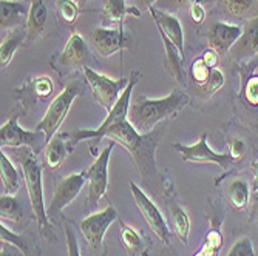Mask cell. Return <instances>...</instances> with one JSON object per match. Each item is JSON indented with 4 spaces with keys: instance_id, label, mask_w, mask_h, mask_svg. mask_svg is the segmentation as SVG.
<instances>
[{
    "instance_id": "4316f807",
    "label": "cell",
    "mask_w": 258,
    "mask_h": 256,
    "mask_svg": "<svg viewBox=\"0 0 258 256\" xmlns=\"http://www.w3.org/2000/svg\"><path fill=\"white\" fill-rule=\"evenodd\" d=\"M221 245H223V235L220 230V222H214L212 219V227L207 231L201 250L195 256H218Z\"/></svg>"
},
{
    "instance_id": "f546056e",
    "label": "cell",
    "mask_w": 258,
    "mask_h": 256,
    "mask_svg": "<svg viewBox=\"0 0 258 256\" xmlns=\"http://www.w3.org/2000/svg\"><path fill=\"white\" fill-rule=\"evenodd\" d=\"M22 207L20 202L16 196L13 195H5L2 193V198H0V216H2V221H19L22 218Z\"/></svg>"
},
{
    "instance_id": "30bf717a",
    "label": "cell",
    "mask_w": 258,
    "mask_h": 256,
    "mask_svg": "<svg viewBox=\"0 0 258 256\" xmlns=\"http://www.w3.org/2000/svg\"><path fill=\"white\" fill-rule=\"evenodd\" d=\"M116 219H118V212H116V208L110 204L102 212L93 213L81 221L79 228L91 248H95V250L101 248L108 227Z\"/></svg>"
},
{
    "instance_id": "b9f144b4",
    "label": "cell",
    "mask_w": 258,
    "mask_h": 256,
    "mask_svg": "<svg viewBox=\"0 0 258 256\" xmlns=\"http://www.w3.org/2000/svg\"><path fill=\"white\" fill-rule=\"evenodd\" d=\"M17 251H20V250L13 244L2 242V245H0V256H16Z\"/></svg>"
},
{
    "instance_id": "d6a6232c",
    "label": "cell",
    "mask_w": 258,
    "mask_h": 256,
    "mask_svg": "<svg viewBox=\"0 0 258 256\" xmlns=\"http://www.w3.org/2000/svg\"><path fill=\"white\" fill-rule=\"evenodd\" d=\"M0 239H2V242H8V244L16 245L20 250V253L28 254V242H27V239L23 236H20V235L13 233V231L4 224V221H2V224H0Z\"/></svg>"
},
{
    "instance_id": "60d3db41",
    "label": "cell",
    "mask_w": 258,
    "mask_h": 256,
    "mask_svg": "<svg viewBox=\"0 0 258 256\" xmlns=\"http://www.w3.org/2000/svg\"><path fill=\"white\" fill-rule=\"evenodd\" d=\"M218 53L215 51V50H212V48H209L204 54H203V60L210 66V68H215L217 66V63H218Z\"/></svg>"
},
{
    "instance_id": "7bdbcfd3",
    "label": "cell",
    "mask_w": 258,
    "mask_h": 256,
    "mask_svg": "<svg viewBox=\"0 0 258 256\" xmlns=\"http://www.w3.org/2000/svg\"><path fill=\"white\" fill-rule=\"evenodd\" d=\"M250 170H252V173H253L252 190H253V192H258V160H253V162H252Z\"/></svg>"
},
{
    "instance_id": "5bb4252c",
    "label": "cell",
    "mask_w": 258,
    "mask_h": 256,
    "mask_svg": "<svg viewBox=\"0 0 258 256\" xmlns=\"http://www.w3.org/2000/svg\"><path fill=\"white\" fill-rule=\"evenodd\" d=\"M241 33H243V28L237 25H230V23H224V22L210 23L209 31H207L210 48L215 50L218 54L229 53L232 46L240 39Z\"/></svg>"
},
{
    "instance_id": "4dcf8cb0",
    "label": "cell",
    "mask_w": 258,
    "mask_h": 256,
    "mask_svg": "<svg viewBox=\"0 0 258 256\" xmlns=\"http://www.w3.org/2000/svg\"><path fill=\"white\" fill-rule=\"evenodd\" d=\"M57 14L65 23L76 22L79 16V5L76 0H57L56 2Z\"/></svg>"
},
{
    "instance_id": "74e56055",
    "label": "cell",
    "mask_w": 258,
    "mask_h": 256,
    "mask_svg": "<svg viewBox=\"0 0 258 256\" xmlns=\"http://www.w3.org/2000/svg\"><path fill=\"white\" fill-rule=\"evenodd\" d=\"M63 230H65V238H67L68 256H81V251H79V242H78V238H76V233H75L73 227L70 225V224H65Z\"/></svg>"
},
{
    "instance_id": "e0dca14e",
    "label": "cell",
    "mask_w": 258,
    "mask_h": 256,
    "mask_svg": "<svg viewBox=\"0 0 258 256\" xmlns=\"http://www.w3.org/2000/svg\"><path fill=\"white\" fill-rule=\"evenodd\" d=\"M46 20H48V10L43 0H33L30 10H28V17H27V42H34L45 30Z\"/></svg>"
},
{
    "instance_id": "277c9868",
    "label": "cell",
    "mask_w": 258,
    "mask_h": 256,
    "mask_svg": "<svg viewBox=\"0 0 258 256\" xmlns=\"http://www.w3.org/2000/svg\"><path fill=\"white\" fill-rule=\"evenodd\" d=\"M81 93H82V85L79 82H76V80L70 82L53 99L48 110L45 111L43 118L36 125V131L43 133L46 144H48L51 139L57 134V130L60 128L62 122L65 121L67 114H68L70 108H72L75 99L78 96H81Z\"/></svg>"
},
{
    "instance_id": "bcb514c9",
    "label": "cell",
    "mask_w": 258,
    "mask_h": 256,
    "mask_svg": "<svg viewBox=\"0 0 258 256\" xmlns=\"http://www.w3.org/2000/svg\"><path fill=\"white\" fill-rule=\"evenodd\" d=\"M155 2H156V0H143V4H144V5H146L147 8H150V7H152V5H153Z\"/></svg>"
},
{
    "instance_id": "8d00e7d4",
    "label": "cell",
    "mask_w": 258,
    "mask_h": 256,
    "mask_svg": "<svg viewBox=\"0 0 258 256\" xmlns=\"http://www.w3.org/2000/svg\"><path fill=\"white\" fill-rule=\"evenodd\" d=\"M223 4L232 16L240 17V16H244L250 10L253 0H223Z\"/></svg>"
},
{
    "instance_id": "7402d4cb",
    "label": "cell",
    "mask_w": 258,
    "mask_h": 256,
    "mask_svg": "<svg viewBox=\"0 0 258 256\" xmlns=\"http://www.w3.org/2000/svg\"><path fill=\"white\" fill-rule=\"evenodd\" d=\"M119 225H121V244L125 248V251L130 256H149L147 247L138 231L122 221H119Z\"/></svg>"
},
{
    "instance_id": "2e32d148",
    "label": "cell",
    "mask_w": 258,
    "mask_h": 256,
    "mask_svg": "<svg viewBox=\"0 0 258 256\" xmlns=\"http://www.w3.org/2000/svg\"><path fill=\"white\" fill-rule=\"evenodd\" d=\"M155 23H156V28L159 33H164L166 34L178 48L181 53H184V31H182V27H181V22L178 20V17L166 13V11H161V10H156L153 7L149 8Z\"/></svg>"
},
{
    "instance_id": "5b68a950",
    "label": "cell",
    "mask_w": 258,
    "mask_h": 256,
    "mask_svg": "<svg viewBox=\"0 0 258 256\" xmlns=\"http://www.w3.org/2000/svg\"><path fill=\"white\" fill-rule=\"evenodd\" d=\"M141 79V73L138 71H132L130 77H128V85L125 87V90L122 91L121 98L118 99V102L114 104V107L111 108V111L107 114L105 121L102 122V125L96 130H75L72 133H68L70 137V148H73L75 144L81 142V141H87V139H101V133L108 128L110 125L124 121L128 118V110H130V104H132V91L136 87V83Z\"/></svg>"
},
{
    "instance_id": "7dc6e473",
    "label": "cell",
    "mask_w": 258,
    "mask_h": 256,
    "mask_svg": "<svg viewBox=\"0 0 258 256\" xmlns=\"http://www.w3.org/2000/svg\"><path fill=\"white\" fill-rule=\"evenodd\" d=\"M78 4H85V2H88V0H76Z\"/></svg>"
},
{
    "instance_id": "d590c367",
    "label": "cell",
    "mask_w": 258,
    "mask_h": 256,
    "mask_svg": "<svg viewBox=\"0 0 258 256\" xmlns=\"http://www.w3.org/2000/svg\"><path fill=\"white\" fill-rule=\"evenodd\" d=\"M33 87V93L36 95V98H40V99H45L48 98L51 93H53V82L48 76H40V77H36L31 83Z\"/></svg>"
},
{
    "instance_id": "603a6c76",
    "label": "cell",
    "mask_w": 258,
    "mask_h": 256,
    "mask_svg": "<svg viewBox=\"0 0 258 256\" xmlns=\"http://www.w3.org/2000/svg\"><path fill=\"white\" fill-rule=\"evenodd\" d=\"M229 204L235 208V210H244L249 204L250 199V190H249V184L246 179L243 178H237L233 179L226 190Z\"/></svg>"
},
{
    "instance_id": "f35d334b",
    "label": "cell",
    "mask_w": 258,
    "mask_h": 256,
    "mask_svg": "<svg viewBox=\"0 0 258 256\" xmlns=\"http://www.w3.org/2000/svg\"><path fill=\"white\" fill-rule=\"evenodd\" d=\"M227 147H229L227 153L230 154L233 162H238V160H241L244 157V154H246V144H244V141H241V139H238V137L232 139V141H229Z\"/></svg>"
},
{
    "instance_id": "4fadbf2b",
    "label": "cell",
    "mask_w": 258,
    "mask_h": 256,
    "mask_svg": "<svg viewBox=\"0 0 258 256\" xmlns=\"http://www.w3.org/2000/svg\"><path fill=\"white\" fill-rule=\"evenodd\" d=\"M91 42L102 57H110L119 50L125 48L128 39L122 28H102L98 27L91 33Z\"/></svg>"
},
{
    "instance_id": "836d02e7",
    "label": "cell",
    "mask_w": 258,
    "mask_h": 256,
    "mask_svg": "<svg viewBox=\"0 0 258 256\" xmlns=\"http://www.w3.org/2000/svg\"><path fill=\"white\" fill-rule=\"evenodd\" d=\"M223 85H224V74H223V71H221V69H218V68H214L212 73H210L209 80L203 87H198V90H200V93L203 91V95H214V93H217Z\"/></svg>"
},
{
    "instance_id": "9c48e42d",
    "label": "cell",
    "mask_w": 258,
    "mask_h": 256,
    "mask_svg": "<svg viewBox=\"0 0 258 256\" xmlns=\"http://www.w3.org/2000/svg\"><path fill=\"white\" fill-rule=\"evenodd\" d=\"M173 148L179 151L185 162H192V164H215L221 168H227L233 162L229 153H217L207 145L206 133H203V136L194 145L173 144Z\"/></svg>"
},
{
    "instance_id": "ffe728a7",
    "label": "cell",
    "mask_w": 258,
    "mask_h": 256,
    "mask_svg": "<svg viewBox=\"0 0 258 256\" xmlns=\"http://www.w3.org/2000/svg\"><path fill=\"white\" fill-rule=\"evenodd\" d=\"M25 14H28V11L23 4L14 0H0V28L2 30L17 28Z\"/></svg>"
},
{
    "instance_id": "ab89813d",
    "label": "cell",
    "mask_w": 258,
    "mask_h": 256,
    "mask_svg": "<svg viewBox=\"0 0 258 256\" xmlns=\"http://www.w3.org/2000/svg\"><path fill=\"white\" fill-rule=\"evenodd\" d=\"M190 17H192L195 25H200V23H203L204 19H206V10H204V7L200 5V4L190 5Z\"/></svg>"
},
{
    "instance_id": "83f0119b",
    "label": "cell",
    "mask_w": 258,
    "mask_h": 256,
    "mask_svg": "<svg viewBox=\"0 0 258 256\" xmlns=\"http://www.w3.org/2000/svg\"><path fill=\"white\" fill-rule=\"evenodd\" d=\"M241 73V96L250 107H258V74L252 71H244L240 68Z\"/></svg>"
},
{
    "instance_id": "d6986e66",
    "label": "cell",
    "mask_w": 258,
    "mask_h": 256,
    "mask_svg": "<svg viewBox=\"0 0 258 256\" xmlns=\"http://www.w3.org/2000/svg\"><path fill=\"white\" fill-rule=\"evenodd\" d=\"M88 59V46L81 34H72L60 54V63L63 66H79Z\"/></svg>"
},
{
    "instance_id": "ba28073f",
    "label": "cell",
    "mask_w": 258,
    "mask_h": 256,
    "mask_svg": "<svg viewBox=\"0 0 258 256\" xmlns=\"http://www.w3.org/2000/svg\"><path fill=\"white\" fill-rule=\"evenodd\" d=\"M130 190H132L136 207L139 208L141 215L144 216V219L149 224V227L152 228V231L164 244L169 245L170 244V230L167 227V222L164 219L161 210L156 207V204L143 190H141L135 182H130Z\"/></svg>"
},
{
    "instance_id": "f6af8a7d",
    "label": "cell",
    "mask_w": 258,
    "mask_h": 256,
    "mask_svg": "<svg viewBox=\"0 0 258 256\" xmlns=\"http://www.w3.org/2000/svg\"><path fill=\"white\" fill-rule=\"evenodd\" d=\"M258 218V192H255V198H253V205H252V216L250 219Z\"/></svg>"
},
{
    "instance_id": "44dd1931",
    "label": "cell",
    "mask_w": 258,
    "mask_h": 256,
    "mask_svg": "<svg viewBox=\"0 0 258 256\" xmlns=\"http://www.w3.org/2000/svg\"><path fill=\"white\" fill-rule=\"evenodd\" d=\"M159 33V31H158ZM161 40L164 43V50H166V66L169 73L179 82L184 83V73H182V53L179 51L178 46L164 34L159 33Z\"/></svg>"
},
{
    "instance_id": "ac0fdd59",
    "label": "cell",
    "mask_w": 258,
    "mask_h": 256,
    "mask_svg": "<svg viewBox=\"0 0 258 256\" xmlns=\"http://www.w3.org/2000/svg\"><path fill=\"white\" fill-rule=\"evenodd\" d=\"M65 137H67V134H56L48 144H45L43 164L51 172H56L60 168L68 151L72 150L68 145V141H63Z\"/></svg>"
},
{
    "instance_id": "8fae6325",
    "label": "cell",
    "mask_w": 258,
    "mask_h": 256,
    "mask_svg": "<svg viewBox=\"0 0 258 256\" xmlns=\"http://www.w3.org/2000/svg\"><path fill=\"white\" fill-rule=\"evenodd\" d=\"M87 181V172L73 173L67 178H63L56 187V192L51 198V202L46 207V215L48 218H56L67 205L72 204L76 196L81 193L84 184Z\"/></svg>"
},
{
    "instance_id": "f1b7e54d",
    "label": "cell",
    "mask_w": 258,
    "mask_h": 256,
    "mask_svg": "<svg viewBox=\"0 0 258 256\" xmlns=\"http://www.w3.org/2000/svg\"><path fill=\"white\" fill-rule=\"evenodd\" d=\"M170 215H172V221H173V227H175V233L178 235V238L181 239L182 244H187L189 231H190L189 215H187V212L178 204L170 207Z\"/></svg>"
},
{
    "instance_id": "9a60e30c",
    "label": "cell",
    "mask_w": 258,
    "mask_h": 256,
    "mask_svg": "<svg viewBox=\"0 0 258 256\" xmlns=\"http://www.w3.org/2000/svg\"><path fill=\"white\" fill-rule=\"evenodd\" d=\"M229 53L235 60L258 56V14L244 23L240 39L232 46Z\"/></svg>"
},
{
    "instance_id": "1f68e13d",
    "label": "cell",
    "mask_w": 258,
    "mask_h": 256,
    "mask_svg": "<svg viewBox=\"0 0 258 256\" xmlns=\"http://www.w3.org/2000/svg\"><path fill=\"white\" fill-rule=\"evenodd\" d=\"M214 68H210L204 60L203 57H198L194 60L192 66H190V76L194 79V82L197 83V87H203L209 77H210V73H212Z\"/></svg>"
},
{
    "instance_id": "cb8c5ba5",
    "label": "cell",
    "mask_w": 258,
    "mask_h": 256,
    "mask_svg": "<svg viewBox=\"0 0 258 256\" xmlns=\"http://www.w3.org/2000/svg\"><path fill=\"white\" fill-rule=\"evenodd\" d=\"M0 178H2V189L5 195H16L20 189V176L10 157L2 151L0 156Z\"/></svg>"
},
{
    "instance_id": "e575fe53",
    "label": "cell",
    "mask_w": 258,
    "mask_h": 256,
    "mask_svg": "<svg viewBox=\"0 0 258 256\" xmlns=\"http://www.w3.org/2000/svg\"><path fill=\"white\" fill-rule=\"evenodd\" d=\"M226 256H256L252 239H249L246 236L240 238L238 241L233 242V245L230 247V250L227 251Z\"/></svg>"
},
{
    "instance_id": "52a82bcc",
    "label": "cell",
    "mask_w": 258,
    "mask_h": 256,
    "mask_svg": "<svg viewBox=\"0 0 258 256\" xmlns=\"http://www.w3.org/2000/svg\"><path fill=\"white\" fill-rule=\"evenodd\" d=\"M113 141L110 145H107L96 157V160L90 165L87 170V179H88V193L87 201L90 207H96L101 198L105 195L108 187V162L113 151Z\"/></svg>"
},
{
    "instance_id": "7c38bea8",
    "label": "cell",
    "mask_w": 258,
    "mask_h": 256,
    "mask_svg": "<svg viewBox=\"0 0 258 256\" xmlns=\"http://www.w3.org/2000/svg\"><path fill=\"white\" fill-rule=\"evenodd\" d=\"M0 142H2V147H28L31 150H37L39 145L46 144L43 133L22 128L17 116H13L0 127Z\"/></svg>"
},
{
    "instance_id": "3957f363",
    "label": "cell",
    "mask_w": 258,
    "mask_h": 256,
    "mask_svg": "<svg viewBox=\"0 0 258 256\" xmlns=\"http://www.w3.org/2000/svg\"><path fill=\"white\" fill-rule=\"evenodd\" d=\"M30 150L20 151V156H19L22 172H23V179H25V185H27V190H28V198H30L31 208H33V213H34V218L37 221L40 233L45 238H48L50 241H53V239H56V236L53 233L50 218H48V215H46V207H45V201H43L42 167L39 165L34 153H31Z\"/></svg>"
},
{
    "instance_id": "d4e9b609",
    "label": "cell",
    "mask_w": 258,
    "mask_h": 256,
    "mask_svg": "<svg viewBox=\"0 0 258 256\" xmlns=\"http://www.w3.org/2000/svg\"><path fill=\"white\" fill-rule=\"evenodd\" d=\"M25 39H27V31L19 30V28L11 30L5 36V39L2 40V45H0V65H2V68L8 66L14 53L17 51V48Z\"/></svg>"
},
{
    "instance_id": "484cf974",
    "label": "cell",
    "mask_w": 258,
    "mask_h": 256,
    "mask_svg": "<svg viewBox=\"0 0 258 256\" xmlns=\"http://www.w3.org/2000/svg\"><path fill=\"white\" fill-rule=\"evenodd\" d=\"M104 16L110 20V22H122L125 17L133 16V17H139L141 13L133 8V7H127L125 0H104Z\"/></svg>"
},
{
    "instance_id": "7a4b0ae2",
    "label": "cell",
    "mask_w": 258,
    "mask_h": 256,
    "mask_svg": "<svg viewBox=\"0 0 258 256\" xmlns=\"http://www.w3.org/2000/svg\"><path fill=\"white\" fill-rule=\"evenodd\" d=\"M187 104H189V96L181 90H173L169 96L161 99L139 96L133 104H130L127 119L138 133L147 134L153 131L158 124L176 116Z\"/></svg>"
},
{
    "instance_id": "8992f818",
    "label": "cell",
    "mask_w": 258,
    "mask_h": 256,
    "mask_svg": "<svg viewBox=\"0 0 258 256\" xmlns=\"http://www.w3.org/2000/svg\"><path fill=\"white\" fill-rule=\"evenodd\" d=\"M82 71L91 88L93 98L96 99V102L102 108L107 110V113H110L114 104L121 98L125 87L128 85V79H111L105 74L95 71L90 66H84Z\"/></svg>"
},
{
    "instance_id": "ee69618b",
    "label": "cell",
    "mask_w": 258,
    "mask_h": 256,
    "mask_svg": "<svg viewBox=\"0 0 258 256\" xmlns=\"http://www.w3.org/2000/svg\"><path fill=\"white\" fill-rule=\"evenodd\" d=\"M175 2H178V4H181V5H184V4H190V5H194V4H200V5H209V4H212V2H215V0H175Z\"/></svg>"
},
{
    "instance_id": "6da1fadb",
    "label": "cell",
    "mask_w": 258,
    "mask_h": 256,
    "mask_svg": "<svg viewBox=\"0 0 258 256\" xmlns=\"http://www.w3.org/2000/svg\"><path fill=\"white\" fill-rule=\"evenodd\" d=\"M164 130H153L147 134H141L136 128L128 122V119L119 121L101 133L102 137H108L110 141L122 145L135 160L138 172L143 179H150L156 176V147L159 144V137Z\"/></svg>"
}]
</instances>
